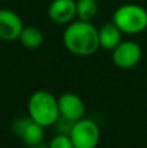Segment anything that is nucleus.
Masks as SVG:
<instances>
[{
    "mask_svg": "<svg viewBox=\"0 0 147 148\" xmlns=\"http://www.w3.org/2000/svg\"><path fill=\"white\" fill-rule=\"evenodd\" d=\"M51 148H73L72 139L68 134H63L60 133L59 135H56L49 143Z\"/></svg>",
    "mask_w": 147,
    "mask_h": 148,
    "instance_id": "13",
    "label": "nucleus"
},
{
    "mask_svg": "<svg viewBox=\"0 0 147 148\" xmlns=\"http://www.w3.org/2000/svg\"><path fill=\"white\" fill-rule=\"evenodd\" d=\"M43 33L39 29L33 27V26H27L23 27L22 31L20 34V43L22 44V47L27 49H36L42 46L43 43Z\"/></svg>",
    "mask_w": 147,
    "mask_h": 148,
    "instance_id": "11",
    "label": "nucleus"
},
{
    "mask_svg": "<svg viewBox=\"0 0 147 148\" xmlns=\"http://www.w3.org/2000/svg\"><path fill=\"white\" fill-rule=\"evenodd\" d=\"M47 13L52 22L57 25H68L77 17L76 0H52Z\"/></svg>",
    "mask_w": 147,
    "mask_h": 148,
    "instance_id": "9",
    "label": "nucleus"
},
{
    "mask_svg": "<svg viewBox=\"0 0 147 148\" xmlns=\"http://www.w3.org/2000/svg\"><path fill=\"white\" fill-rule=\"evenodd\" d=\"M142 48L133 40H125L112 51V61L120 69H132L139 62Z\"/></svg>",
    "mask_w": 147,
    "mask_h": 148,
    "instance_id": "6",
    "label": "nucleus"
},
{
    "mask_svg": "<svg viewBox=\"0 0 147 148\" xmlns=\"http://www.w3.org/2000/svg\"><path fill=\"white\" fill-rule=\"evenodd\" d=\"M23 22L16 12L10 9H0V39L5 42L20 38Z\"/></svg>",
    "mask_w": 147,
    "mask_h": 148,
    "instance_id": "8",
    "label": "nucleus"
},
{
    "mask_svg": "<svg viewBox=\"0 0 147 148\" xmlns=\"http://www.w3.org/2000/svg\"><path fill=\"white\" fill-rule=\"evenodd\" d=\"M59 101V110H60V118L68 120L70 122L83 118L86 112V107L81 96L73 92H64L57 97Z\"/></svg>",
    "mask_w": 147,
    "mask_h": 148,
    "instance_id": "7",
    "label": "nucleus"
},
{
    "mask_svg": "<svg viewBox=\"0 0 147 148\" xmlns=\"http://www.w3.org/2000/svg\"><path fill=\"white\" fill-rule=\"evenodd\" d=\"M69 136L73 148H94L100 139V129L98 123L87 118H81L73 123Z\"/></svg>",
    "mask_w": 147,
    "mask_h": 148,
    "instance_id": "4",
    "label": "nucleus"
},
{
    "mask_svg": "<svg viewBox=\"0 0 147 148\" xmlns=\"http://www.w3.org/2000/svg\"><path fill=\"white\" fill-rule=\"evenodd\" d=\"M13 130L27 147H38L44 139V127L29 114L27 117L18 118L13 125Z\"/></svg>",
    "mask_w": 147,
    "mask_h": 148,
    "instance_id": "5",
    "label": "nucleus"
},
{
    "mask_svg": "<svg viewBox=\"0 0 147 148\" xmlns=\"http://www.w3.org/2000/svg\"><path fill=\"white\" fill-rule=\"evenodd\" d=\"M64 46L76 56H90L99 48V31L90 21H72L63 34Z\"/></svg>",
    "mask_w": 147,
    "mask_h": 148,
    "instance_id": "1",
    "label": "nucleus"
},
{
    "mask_svg": "<svg viewBox=\"0 0 147 148\" xmlns=\"http://www.w3.org/2000/svg\"><path fill=\"white\" fill-rule=\"evenodd\" d=\"M112 21L125 34H138L147 29V10L137 4H124L115 10Z\"/></svg>",
    "mask_w": 147,
    "mask_h": 148,
    "instance_id": "3",
    "label": "nucleus"
},
{
    "mask_svg": "<svg viewBox=\"0 0 147 148\" xmlns=\"http://www.w3.org/2000/svg\"><path fill=\"white\" fill-rule=\"evenodd\" d=\"M98 31H99V44H100V48H104L107 51H113L121 43L122 31L120 30L119 26L113 21L104 23Z\"/></svg>",
    "mask_w": 147,
    "mask_h": 148,
    "instance_id": "10",
    "label": "nucleus"
},
{
    "mask_svg": "<svg viewBox=\"0 0 147 148\" xmlns=\"http://www.w3.org/2000/svg\"><path fill=\"white\" fill-rule=\"evenodd\" d=\"M27 114L43 127L52 126L60 120L59 101L54 94L39 90L31 94L27 101Z\"/></svg>",
    "mask_w": 147,
    "mask_h": 148,
    "instance_id": "2",
    "label": "nucleus"
},
{
    "mask_svg": "<svg viewBox=\"0 0 147 148\" xmlns=\"http://www.w3.org/2000/svg\"><path fill=\"white\" fill-rule=\"evenodd\" d=\"M77 17L82 21H91L98 13L96 0H76Z\"/></svg>",
    "mask_w": 147,
    "mask_h": 148,
    "instance_id": "12",
    "label": "nucleus"
}]
</instances>
